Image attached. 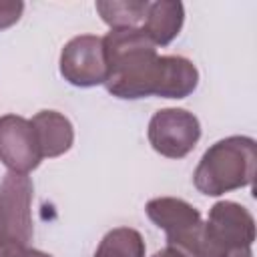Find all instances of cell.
Here are the masks:
<instances>
[{
  "instance_id": "5",
  "label": "cell",
  "mask_w": 257,
  "mask_h": 257,
  "mask_svg": "<svg viewBox=\"0 0 257 257\" xmlns=\"http://www.w3.org/2000/svg\"><path fill=\"white\" fill-rule=\"evenodd\" d=\"M145 213L159 229L165 231L167 245L181 249L189 257L193 255L203 227V217L199 209H195L185 199L157 197L145 205Z\"/></svg>"
},
{
  "instance_id": "7",
  "label": "cell",
  "mask_w": 257,
  "mask_h": 257,
  "mask_svg": "<svg viewBox=\"0 0 257 257\" xmlns=\"http://www.w3.org/2000/svg\"><path fill=\"white\" fill-rule=\"evenodd\" d=\"M32 195H34V185L28 175H18V173L4 175L0 183V213L6 225V233L10 241L26 247L34 235Z\"/></svg>"
},
{
  "instance_id": "16",
  "label": "cell",
  "mask_w": 257,
  "mask_h": 257,
  "mask_svg": "<svg viewBox=\"0 0 257 257\" xmlns=\"http://www.w3.org/2000/svg\"><path fill=\"white\" fill-rule=\"evenodd\" d=\"M153 257H189L187 253H183L181 249H177V247H171V245H167V247H163V249H159Z\"/></svg>"
},
{
  "instance_id": "4",
  "label": "cell",
  "mask_w": 257,
  "mask_h": 257,
  "mask_svg": "<svg viewBox=\"0 0 257 257\" xmlns=\"http://www.w3.org/2000/svg\"><path fill=\"white\" fill-rule=\"evenodd\" d=\"M147 137L159 155L167 159H183L197 147L201 139V122L185 108H161L151 116Z\"/></svg>"
},
{
  "instance_id": "9",
  "label": "cell",
  "mask_w": 257,
  "mask_h": 257,
  "mask_svg": "<svg viewBox=\"0 0 257 257\" xmlns=\"http://www.w3.org/2000/svg\"><path fill=\"white\" fill-rule=\"evenodd\" d=\"M42 159H54L70 151L74 143V126L58 110H40L30 118Z\"/></svg>"
},
{
  "instance_id": "8",
  "label": "cell",
  "mask_w": 257,
  "mask_h": 257,
  "mask_svg": "<svg viewBox=\"0 0 257 257\" xmlns=\"http://www.w3.org/2000/svg\"><path fill=\"white\" fill-rule=\"evenodd\" d=\"M42 161L34 128L28 118L20 114L0 116V163L8 173L28 175Z\"/></svg>"
},
{
  "instance_id": "14",
  "label": "cell",
  "mask_w": 257,
  "mask_h": 257,
  "mask_svg": "<svg viewBox=\"0 0 257 257\" xmlns=\"http://www.w3.org/2000/svg\"><path fill=\"white\" fill-rule=\"evenodd\" d=\"M24 12V2L20 0H0V30L10 28L20 20Z\"/></svg>"
},
{
  "instance_id": "18",
  "label": "cell",
  "mask_w": 257,
  "mask_h": 257,
  "mask_svg": "<svg viewBox=\"0 0 257 257\" xmlns=\"http://www.w3.org/2000/svg\"><path fill=\"white\" fill-rule=\"evenodd\" d=\"M26 257H52V255H48V253H44V251H38V249H30L28 247V255Z\"/></svg>"
},
{
  "instance_id": "13",
  "label": "cell",
  "mask_w": 257,
  "mask_h": 257,
  "mask_svg": "<svg viewBox=\"0 0 257 257\" xmlns=\"http://www.w3.org/2000/svg\"><path fill=\"white\" fill-rule=\"evenodd\" d=\"M145 253L147 245L137 229L116 227L100 239L92 257H145Z\"/></svg>"
},
{
  "instance_id": "11",
  "label": "cell",
  "mask_w": 257,
  "mask_h": 257,
  "mask_svg": "<svg viewBox=\"0 0 257 257\" xmlns=\"http://www.w3.org/2000/svg\"><path fill=\"white\" fill-rule=\"evenodd\" d=\"M197 84H199V70L189 58L175 54L161 56V82L157 96L185 98L195 92Z\"/></svg>"
},
{
  "instance_id": "3",
  "label": "cell",
  "mask_w": 257,
  "mask_h": 257,
  "mask_svg": "<svg viewBox=\"0 0 257 257\" xmlns=\"http://www.w3.org/2000/svg\"><path fill=\"white\" fill-rule=\"evenodd\" d=\"M255 219L235 201H217L203 221L191 257H253Z\"/></svg>"
},
{
  "instance_id": "17",
  "label": "cell",
  "mask_w": 257,
  "mask_h": 257,
  "mask_svg": "<svg viewBox=\"0 0 257 257\" xmlns=\"http://www.w3.org/2000/svg\"><path fill=\"white\" fill-rule=\"evenodd\" d=\"M6 241H10V239H8L6 225H4V219H2V213H0V243H6Z\"/></svg>"
},
{
  "instance_id": "2",
  "label": "cell",
  "mask_w": 257,
  "mask_h": 257,
  "mask_svg": "<svg viewBox=\"0 0 257 257\" xmlns=\"http://www.w3.org/2000/svg\"><path fill=\"white\" fill-rule=\"evenodd\" d=\"M257 173V143L245 135L213 143L193 171V185L207 197L249 187Z\"/></svg>"
},
{
  "instance_id": "15",
  "label": "cell",
  "mask_w": 257,
  "mask_h": 257,
  "mask_svg": "<svg viewBox=\"0 0 257 257\" xmlns=\"http://www.w3.org/2000/svg\"><path fill=\"white\" fill-rule=\"evenodd\" d=\"M28 255V247L14 243V241H6L0 243V257H26Z\"/></svg>"
},
{
  "instance_id": "1",
  "label": "cell",
  "mask_w": 257,
  "mask_h": 257,
  "mask_svg": "<svg viewBox=\"0 0 257 257\" xmlns=\"http://www.w3.org/2000/svg\"><path fill=\"white\" fill-rule=\"evenodd\" d=\"M106 90L122 100L157 96L161 54L143 28H118L102 36Z\"/></svg>"
},
{
  "instance_id": "10",
  "label": "cell",
  "mask_w": 257,
  "mask_h": 257,
  "mask_svg": "<svg viewBox=\"0 0 257 257\" xmlns=\"http://www.w3.org/2000/svg\"><path fill=\"white\" fill-rule=\"evenodd\" d=\"M183 22H185V6L181 2L157 0V2H149L143 30L155 46H167L179 36Z\"/></svg>"
},
{
  "instance_id": "12",
  "label": "cell",
  "mask_w": 257,
  "mask_h": 257,
  "mask_svg": "<svg viewBox=\"0 0 257 257\" xmlns=\"http://www.w3.org/2000/svg\"><path fill=\"white\" fill-rule=\"evenodd\" d=\"M94 8L110 30L143 28L149 0H98Z\"/></svg>"
},
{
  "instance_id": "6",
  "label": "cell",
  "mask_w": 257,
  "mask_h": 257,
  "mask_svg": "<svg viewBox=\"0 0 257 257\" xmlns=\"http://www.w3.org/2000/svg\"><path fill=\"white\" fill-rule=\"evenodd\" d=\"M60 74L66 82L80 88L104 84L106 58L102 38L94 34L70 38L60 50Z\"/></svg>"
}]
</instances>
